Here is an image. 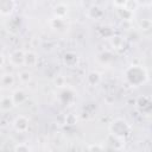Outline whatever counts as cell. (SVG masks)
I'll return each mask as SVG.
<instances>
[{"instance_id": "14", "label": "cell", "mask_w": 152, "mask_h": 152, "mask_svg": "<svg viewBox=\"0 0 152 152\" xmlns=\"http://www.w3.org/2000/svg\"><path fill=\"white\" fill-rule=\"evenodd\" d=\"M65 122L69 124V125H74V124H76V116H75L74 114H69V115H66V118H65Z\"/></svg>"}, {"instance_id": "9", "label": "cell", "mask_w": 152, "mask_h": 152, "mask_svg": "<svg viewBox=\"0 0 152 152\" xmlns=\"http://www.w3.org/2000/svg\"><path fill=\"white\" fill-rule=\"evenodd\" d=\"M0 82H1V84H2L4 87H8V86L13 84L14 78H13V76H12L11 74H5V75H2Z\"/></svg>"}, {"instance_id": "16", "label": "cell", "mask_w": 152, "mask_h": 152, "mask_svg": "<svg viewBox=\"0 0 152 152\" xmlns=\"http://www.w3.org/2000/svg\"><path fill=\"white\" fill-rule=\"evenodd\" d=\"M4 63H5V57L2 53H0V68L4 65Z\"/></svg>"}, {"instance_id": "15", "label": "cell", "mask_w": 152, "mask_h": 152, "mask_svg": "<svg viewBox=\"0 0 152 152\" xmlns=\"http://www.w3.org/2000/svg\"><path fill=\"white\" fill-rule=\"evenodd\" d=\"M89 152H102V147H101V145H91L90 147H89Z\"/></svg>"}, {"instance_id": "8", "label": "cell", "mask_w": 152, "mask_h": 152, "mask_svg": "<svg viewBox=\"0 0 152 152\" xmlns=\"http://www.w3.org/2000/svg\"><path fill=\"white\" fill-rule=\"evenodd\" d=\"M13 106H14V103H13V100H12L11 96L2 97L1 101H0V108H1L2 110H8V109H11Z\"/></svg>"}, {"instance_id": "10", "label": "cell", "mask_w": 152, "mask_h": 152, "mask_svg": "<svg viewBox=\"0 0 152 152\" xmlns=\"http://www.w3.org/2000/svg\"><path fill=\"white\" fill-rule=\"evenodd\" d=\"M100 74L99 72H95V71H91L89 75H88V82L90 83V84H96V83H99V81H100Z\"/></svg>"}, {"instance_id": "7", "label": "cell", "mask_w": 152, "mask_h": 152, "mask_svg": "<svg viewBox=\"0 0 152 152\" xmlns=\"http://www.w3.org/2000/svg\"><path fill=\"white\" fill-rule=\"evenodd\" d=\"M11 97H12L14 104H19V103H21V102L25 101V99H26V94H25L23 90L19 89V90H15Z\"/></svg>"}, {"instance_id": "3", "label": "cell", "mask_w": 152, "mask_h": 152, "mask_svg": "<svg viewBox=\"0 0 152 152\" xmlns=\"http://www.w3.org/2000/svg\"><path fill=\"white\" fill-rule=\"evenodd\" d=\"M13 126L18 132H25L28 128V119L24 115H19L13 121Z\"/></svg>"}, {"instance_id": "2", "label": "cell", "mask_w": 152, "mask_h": 152, "mask_svg": "<svg viewBox=\"0 0 152 152\" xmlns=\"http://www.w3.org/2000/svg\"><path fill=\"white\" fill-rule=\"evenodd\" d=\"M15 5L17 4L13 0H0V14L10 15L14 11Z\"/></svg>"}, {"instance_id": "11", "label": "cell", "mask_w": 152, "mask_h": 152, "mask_svg": "<svg viewBox=\"0 0 152 152\" xmlns=\"http://www.w3.org/2000/svg\"><path fill=\"white\" fill-rule=\"evenodd\" d=\"M14 152H31V150H30L27 144L20 142V144H17L14 146Z\"/></svg>"}, {"instance_id": "5", "label": "cell", "mask_w": 152, "mask_h": 152, "mask_svg": "<svg viewBox=\"0 0 152 152\" xmlns=\"http://www.w3.org/2000/svg\"><path fill=\"white\" fill-rule=\"evenodd\" d=\"M53 12H55V14H56L57 18L62 19V18L66 14V12H68V7H66V5H65L64 2H58V4L53 7Z\"/></svg>"}, {"instance_id": "13", "label": "cell", "mask_w": 152, "mask_h": 152, "mask_svg": "<svg viewBox=\"0 0 152 152\" xmlns=\"http://www.w3.org/2000/svg\"><path fill=\"white\" fill-rule=\"evenodd\" d=\"M139 26L142 30H150L151 28V20L150 19H142V21L139 23Z\"/></svg>"}, {"instance_id": "1", "label": "cell", "mask_w": 152, "mask_h": 152, "mask_svg": "<svg viewBox=\"0 0 152 152\" xmlns=\"http://www.w3.org/2000/svg\"><path fill=\"white\" fill-rule=\"evenodd\" d=\"M110 132L113 135L118 138H122L129 132V125L122 119H116L110 125Z\"/></svg>"}, {"instance_id": "12", "label": "cell", "mask_w": 152, "mask_h": 152, "mask_svg": "<svg viewBox=\"0 0 152 152\" xmlns=\"http://www.w3.org/2000/svg\"><path fill=\"white\" fill-rule=\"evenodd\" d=\"M19 80L23 82V83H26L31 80V74L27 71V70H23L19 72Z\"/></svg>"}, {"instance_id": "6", "label": "cell", "mask_w": 152, "mask_h": 152, "mask_svg": "<svg viewBox=\"0 0 152 152\" xmlns=\"http://www.w3.org/2000/svg\"><path fill=\"white\" fill-rule=\"evenodd\" d=\"M37 63V55L32 51H28L24 55V64L27 66H33Z\"/></svg>"}, {"instance_id": "4", "label": "cell", "mask_w": 152, "mask_h": 152, "mask_svg": "<svg viewBox=\"0 0 152 152\" xmlns=\"http://www.w3.org/2000/svg\"><path fill=\"white\" fill-rule=\"evenodd\" d=\"M24 52L21 50H15L11 53V57H10V62L14 65V66H19L21 64H24Z\"/></svg>"}]
</instances>
